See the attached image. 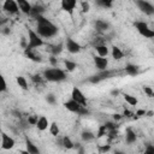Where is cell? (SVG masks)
I'll list each match as a JSON object with an SVG mask.
<instances>
[{"label":"cell","mask_w":154,"mask_h":154,"mask_svg":"<svg viewBox=\"0 0 154 154\" xmlns=\"http://www.w3.org/2000/svg\"><path fill=\"white\" fill-rule=\"evenodd\" d=\"M36 32L43 38H51L58 34V26L43 16H40L36 18Z\"/></svg>","instance_id":"cell-1"},{"label":"cell","mask_w":154,"mask_h":154,"mask_svg":"<svg viewBox=\"0 0 154 154\" xmlns=\"http://www.w3.org/2000/svg\"><path fill=\"white\" fill-rule=\"evenodd\" d=\"M43 78L48 82H63L66 79V72L58 67L46 69L42 73Z\"/></svg>","instance_id":"cell-2"},{"label":"cell","mask_w":154,"mask_h":154,"mask_svg":"<svg viewBox=\"0 0 154 154\" xmlns=\"http://www.w3.org/2000/svg\"><path fill=\"white\" fill-rule=\"evenodd\" d=\"M28 35H29V37H28V47H26V48L35 49V48H37V47L43 46V43H45V42H43V38H42L36 31L29 29V30H28Z\"/></svg>","instance_id":"cell-3"},{"label":"cell","mask_w":154,"mask_h":154,"mask_svg":"<svg viewBox=\"0 0 154 154\" xmlns=\"http://www.w3.org/2000/svg\"><path fill=\"white\" fill-rule=\"evenodd\" d=\"M134 26L136 28V30L144 37L147 38H154V30L153 28H149V25L143 22V20H136L134 23Z\"/></svg>","instance_id":"cell-4"},{"label":"cell","mask_w":154,"mask_h":154,"mask_svg":"<svg viewBox=\"0 0 154 154\" xmlns=\"http://www.w3.org/2000/svg\"><path fill=\"white\" fill-rule=\"evenodd\" d=\"M64 106H65V108H66L67 111L73 112V113H77V114H88V113H89V111L87 109L85 106L79 105L77 101H75V100H72V99H70L69 101H66V102L64 103Z\"/></svg>","instance_id":"cell-5"},{"label":"cell","mask_w":154,"mask_h":154,"mask_svg":"<svg viewBox=\"0 0 154 154\" xmlns=\"http://www.w3.org/2000/svg\"><path fill=\"white\" fill-rule=\"evenodd\" d=\"M112 73H113V71H109V70L99 71V73H97V75L90 76V77L88 78V82L94 83V84H95V83H99V82H101V81H105V79H107V78L112 77Z\"/></svg>","instance_id":"cell-6"},{"label":"cell","mask_w":154,"mask_h":154,"mask_svg":"<svg viewBox=\"0 0 154 154\" xmlns=\"http://www.w3.org/2000/svg\"><path fill=\"white\" fill-rule=\"evenodd\" d=\"M136 5L137 7L147 16H154V5L148 2V1H144V0H137L136 1Z\"/></svg>","instance_id":"cell-7"},{"label":"cell","mask_w":154,"mask_h":154,"mask_svg":"<svg viewBox=\"0 0 154 154\" xmlns=\"http://www.w3.org/2000/svg\"><path fill=\"white\" fill-rule=\"evenodd\" d=\"M2 10L10 14H17L20 10H19V6H18V2L17 1H13V0H6L4 1L2 4Z\"/></svg>","instance_id":"cell-8"},{"label":"cell","mask_w":154,"mask_h":154,"mask_svg":"<svg viewBox=\"0 0 154 154\" xmlns=\"http://www.w3.org/2000/svg\"><path fill=\"white\" fill-rule=\"evenodd\" d=\"M71 99L75 100V101H77V102H78L79 105H82V106H85V105H87V97H85L84 94L81 91V89L77 88V87H73V88H72Z\"/></svg>","instance_id":"cell-9"},{"label":"cell","mask_w":154,"mask_h":154,"mask_svg":"<svg viewBox=\"0 0 154 154\" xmlns=\"http://www.w3.org/2000/svg\"><path fill=\"white\" fill-rule=\"evenodd\" d=\"M65 47H66L67 52H70V53H72V54L79 53L81 49H82L81 45H79L77 41H75L73 38H71V37H67V38L65 40Z\"/></svg>","instance_id":"cell-10"},{"label":"cell","mask_w":154,"mask_h":154,"mask_svg":"<svg viewBox=\"0 0 154 154\" xmlns=\"http://www.w3.org/2000/svg\"><path fill=\"white\" fill-rule=\"evenodd\" d=\"M60 6H61V10H64L70 16H72L73 14V10L77 6V1L76 0H63L60 2Z\"/></svg>","instance_id":"cell-11"},{"label":"cell","mask_w":154,"mask_h":154,"mask_svg":"<svg viewBox=\"0 0 154 154\" xmlns=\"http://www.w3.org/2000/svg\"><path fill=\"white\" fill-rule=\"evenodd\" d=\"M14 140L7 135L6 132H2L1 134V148L2 149H12L14 147Z\"/></svg>","instance_id":"cell-12"},{"label":"cell","mask_w":154,"mask_h":154,"mask_svg":"<svg viewBox=\"0 0 154 154\" xmlns=\"http://www.w3.org/2000/svg\"><path fill=\"white\" fill-rule=\"evenodd\" d=\"M93 60H94L95 67H96L99 71H105V70H107V66H108V60H107V58H102V57H99V55H94V57H93Z\"/></svg>","instance_id":"cell-13"},{"label":"cell","mask_w":154,"mask_h":154,"mask_svg":"<svg viewBox=\"0 0 154 154\" xmlns=\"http://www.w3.org/2000/svg\"><path fill=\"white\" fill-rule=\"evenodd\" d=\"M25 150H28L30 154H40L38 147L29 137H25Z\"/></svg>","instance_id":"cell-14"},{"label":"cell","mask_w":154,"mask_h":154,"mask_svg":"<svg viewBox=\"0 0 154 154\" xmlns=\"http://www.w3.org/2000/svg\"><path fill=\"white\" fill-rule=\"evenodd\" d=\"M43 12H45V7L41 4H35V5H32V8H31V12H30L29 16H31L32 18L36 19L37 17L42 16Z\"/></svg>","instance_id":"cell-15"},{"label":"cell","mask_w":154,"mask_h":154,"mask_svg":"<svg viewBox=\"0 0 154 154\" xmlns=\"http://www.w3.org/2000/svg\"><path fill=\"white\" fill-rule=\"evenodd\" d=\"M136 140H137L136 132H135L131 128H128L126 131H125V142H126L128 144H132V143L136 142Z\"/></svg>","instance_id":"cell-16"},{"label":"cell","mask_w":154,"mask_h":154,"mask_svg":"<svg viewBox=\"0 0 154 154\" xmlns=\"http://www.w3.org/2000/svg\"><path fill=\"white\" fill-rule=\"evenodd\" d=\"M18 6H19V10L25 13V14H30L31 12V8H32V5L29 2V1H25V0H18Z\"/></svg>","instance_id":"cell-17"},{"label":"cell","mask_w":154,"mask_h":154,"mask_svg":"<svg viewBox=\"0 0 154 154\" xmlns=\"http://www.w3.org/2000/svg\"><path fill=\"white\" fill-rule=\"evenodd\" d=\"M94 26H95V29H96L97 31L102 32V31L108 30V28H109V23L106 22V20H102V19H96V20L94 22Z\"/></svg>","instance_id":"cell-18"},{"label":"cell","mask_w":154,"mask_h":154,"mask_svg":"<svg viewBox=\"0 0 154 154\" xmlns=\"http://www.w3.org/2000/svg\"><path fill=\"white\" fill-rule=\"evenodd\" d=\"M24 54H25V57H26V58H29V59H30V60H32V61H36V63L42 61L41 55H40V54H36V53L34 52V49L25 48V49H24Z\"/></svg>","instance_id":"cell-19"},{"label":"cell","mask_w":154,"mask_h":154,"mask_svg":"<svg viewBox=\"0 0 154 154\" xmlns=\"http://www.w3.org/2000/svg\"><path fill=\"white\" fill-rule=\"evenodd\" d=\"M48 120H47V118L45 117V116H41L40 118H38V120H37V124H36V128L40 130V131H45L47 128H48Z\"/></svg>","instance_id":"cell-20"},{"label":"cell","mask_w":154,"mask_h":154,"mask_svg":"<svg viewBox=\"0 0 154 154\" xmlns=\"http://www.w3.org/2000/svg\"><path fill=\"white\" fill-rule=\"evenodd\" d=\"M138 71H140V67H138L137 65H135V64H128V65L125 66V72H126L128 75H130V76H136V75H138Z\"/></svg>","instance_id":"cell-21"},{"label":"cell","mask_w":154,"mask_h":154,"mask_svg":"<svg viewBox=\"0 0 154 154\" xmlns=\"http://www.w3.org/2000/svg\"><path fill=\"white\" fill-rule=\"evenodd\" d=\"M63 49H64V45H63L61 42H60V43H58V45H53V46H49V51H51L52 55H54V57L59 55V54L63 52Z\"/></svg>","instance_id":"cell-22"},{"label":"cell","mask_w":154,"mask_h":154,"mask_svg":"<svg viewBox=\"0 0 154 154\" xmlns=\"http://www.w3.org/2000/svg\"><path fill=\"white\" fill-rule=\"evenodd\" d=\"M111 54H112V58H113L114 60H120V59L124 57L123 51H122L119 47H117V46H113V47H112Z\"/></svg>","instance_id":"cell-23"},{"label":"cell","mask_w":154,"mask_h":154,"mask_svg":"<svg viewBox=\"0 0 154 154\" xmlns=\"http://www.w3.org/2000/svg\"><path fill=\"white\" fill-rule=\"evenodd\" d=\"M95 137H96V136H95L91 131H89V130H84V131L81 132V138H82V141H84V142H90V141L95 140Z\"/></svg>","instance_id":"cell-24"},{"label":"cell","mask_w":154,"mask_h":154,"mask_svg":"<svg viewBox=\"0 0 154 154\" xmlns=\"http://www.w3.org/2000/svg\"><path fill=\"white\" fill-rule=\"evenodd\" d=\"M95 51L97 52V55H99V57H102V58L107 57V54L109 53V51H108V48H107V46H106V45L96 46V47H95Z\"/></svg>","instance_id":"cell-25"},{"label":"cell","mask_w":154,"mask_h":154,"mask_svg":"<svg viewBox=\"0 0 154 154\" xmlns=\"http://www.w3.org/2000/svg\"><path fill=\"white\" fill-rule=\"evenodd\" d=\"M123 97H124V100H125L130 106H136V105L138 103L137 99H136L135 96L130 95V94H123Z\"/></svg>","instance_id":"cell-26"},{"label":"cell","mask_w":154,"mask_h":154,"mask_svg":"<svg viewBox=\"0 0 154 154\" xmlns=\"http://www.w3.org/2000/svg\"><path fill=\"white\" fill-rule=\"evenodd\" d=\"M63 147L66 149H72V148H75V143L71 141V138L69 136H64L63 137Z\"/></svg>","instance_id":"cell-27"},{"label":"cell","mask_w":154,"mask_h":154,"mask_svg":"<svg viewBox=\"0 0 154 154\" xmlns=\"http://www.w3.org/2000/svg\"><path fill=\"white\" fill-rule=\"evenodd\" d=\"M16 81H17V84H18L23 90H26V89H28V82H26V79H25L23 76H17V77H16Z\"/></svg>","instance_id":"cell-28"},{"label":"cell","mask_w":154,"mask_h":154,"mask_svg":"<svg viewBox=\"0 0 154 154\" xmlns=\"http://www.w3.org/2000/svg\"><path fill=\"white\" fill-rule=\"evenodd\" d=\"M96 5H99L103 8H111L113 6V1L112 0H97Z\"/></svg>","instance_id":"cell-29"},{"label":"cell","mask_w":154,"mask_h":154,"mask_svg":"<svg viewBox=\"0 0 154 154\" xmlns=\"http://www.w3.org/2000/svg\"><path fill=\"white\" fill-rule=\"evenodd\" d=\"M64 64H65V67H66V70L67 71H73L76 67H77V64L75 63V61H71V60H65L64 61Z\"/></svg>","instance_id":"cell-30"},{"label":"cell","mask_w":154,"mask_h":154,"mask_svg":"<svg viewBox=\"0 0 154 154\" xmlns=\"http://www.w3.org/2000/svg\"><path fill=\"white\" fill-rule=\"evenodd\" d=\"M49 132L53 135V136H58L59 135V126L57 123H52L49 125Z\"/></svg>","instance_id":"cell-31"},{"label":"cell","mask_w":154,"mask_h":154,"mask_svg":"<svg viewBox=\"0 0 154 154\" xmlns=\"http://www.w3.org/2000/svg\"><path fill=\"white\" fill-rule=\"evenodd\" d=\"M108 134V130L106 129V126H105V124L103 125H101L100 128H99V131H97V134H96V137H102V136H105V135H107Z\"/></svg>","instance_id":"cell-32"},{"label":"cell","mask_w":154,"mask_h":154,"mask_svg":"<svg viewBox=\"0 0 154 154\" xmlns=\"http://www.w3.org/2000/svg\"><path fill=\"white\" fill-rule=\"evenodd\" d=\"M42 79H43V76H41V75H38V73L31 76V81H32L34 83H36V84L42 83Z\"/></svg>","instance_id":"cell-33"},{"label":"cell","mask_w":154,"mask_h":154,"mask_svg":"<svg viewBox=\"0 0 154 154\" xmlns=\"http://www.w3.org/2000/svg\"><path fill=\"white\" fill-rule=\"evenodd\" d=\"M81 8L84 13H87L89 10H90V4L88 1H81Z\"/></svg>","instance_id":"cell-34"},{"label":"cell","mask_w":154,"mask_h":154,"mask_svg":"<svg viewBox=\"0 0 154 154\" xmlns=\"http://www.w3.org/2000/svg\"><path fill=\"white\" fill-rule=\"evenodd\" d=\"M105 126L108 131H113V130H117V124L116 123H112V122H107L105 123Z\"/></svg>","instance_id":"cell-35"},{"label":"cell","mask_w":154,"mask_h":154,"mask_svg":"<svg viewBox=\"0 0 154 154\" xmlns=\"http://www.w3.org/2000/svg\"><path fill=\"white\" fill-rule=\"evenodd\" d=\"M37 120H38V117H37V116H29V118H28V124H30V125H36V124H37Z\"/></svg>","instance_id":"cell-36"},{"label":"cell","mask_w":154,"mask_h":154,"mask_svg":"<svg viewBox=\"0 0 154 154\" xmlns=\"http://www.w3.org/2000/svg\"><path fill=\"white\" fill-rule=\"evenodd\" d=\"M143 154H154V144L148 143L146 146V149H144V153Z\"/></svg>","instance_id":"cell-37"},{"label":"cell","mask_w":154,"mask_h":154,"mask_svg":"<svg viewBox=\"0 0 154 154\" xmlns=\"http://www.w3.org/2000/svg\"><path fill=\"white\" fill-rule=\"evenodd\" d=\"M109 149H111V146H109V144H102V146H99V152L102 153V154L107 153Z\"/></svg>","instance_id":"cell-38"},{"label":"cell","mask_w":154,"mask_h":154,"mask_svg":"<svg viewBox=\"0 0 154 154\" xmlns=\"http://www.w3.org/2000/svg\"><path fill=\"white\" fill-rule=\"evenodd\" d=\"M143 91L147 94V96H149V97H153V94H154V90L150 88V87H148V85H146V87H143Z\"/></svg>","instance_id":"cell-39"},{"label":"cell","mask_w":154,"mask_h":154,"mask_svg":"<svg viewBox=\"0 0 154 154\" xmlns=\"http://www.w3.org/2000/svg\"><path fill=\"white\" fill-rule=\"evenodd\" d=\"M46 101H47L48 103H51V105H54V103H55V96H54L53 94H48V95L46 96Z\"/></svg>","instance_id":"cell-40"},{"label":"cell","mask_w":154,"mask_h":154,"mask_svg":"<svg viewBox=\"0 0 154 154\" xmlns=\"http://www.w3.org/2000/svg\"><path fill=\"white\" fill-rule=\"evenodd\" d=\"M75 147L78 149V152H77V154H84V147H82V146H79V143H77V144H75Z\"/></svg>","instance_id":"cell-41"},{"label":"cell","mask_w":154,"mask_h":154,"mask_svg":"<svg viewBox=\"0 0 154 154\" xmlns=\"http://www.w3.org/2000/svg\"><path fill=\"white\" fill-rule=\"evenodd\" d=\"M1 82H2V87H1V91L4 93V91H6V90H7V84H6V81H5V78H4V77H1Z\"/></svg>","instance_id":"cell-42"},{"label":"cell","mask_w":154,"mask_h":154,"mask_svg":"<svg viewBox=\"0 0 154 154\" xmlns=\"http://www.w3.org/2000/svg\"><path fill=\"white\" fill-rule=\"evenodd\" d=\"M146 113H147V112H146L144 109H138V111L136 112V116H137V117H142V116H146Z\"/></svg>","instance_id":"cell-43"},{"label":"cell","mask_w":154,"mask_h":154,"mask_svg":"<svg viewBox=\"0 0 154 154\" xmlns=\"http://www.w3.org/2000/svg\"><path fill=\"white\" fill-rule=\"evenodd\" d=\"M49 61H51V64H52V65H54V66L57 65V58H55L54 55H51V58H49Z\"/></svg>","instance_id":"cell-44"},{"label":"cell","mask_w":154,"mask_h":154,"mask_svg":"<svg viewBox=\"0 0 154 154\" xmlns=\"http://www.w3.org/2000/svg\"><path fill=\"white\" fill-rule=\"evenodd\" d=\"M113 119L114 120H120L122 119V114H114L113 116Z\"/></svg>","instance_id":"cell-45"},{"label":"cell","mask_w":154,"mask_h":154,"mask_svg":"<svg viewBox=\"0 0 154 154\" xmlns=\"http://www.w3.org/2000/svg\"><path fill=\"white\" fill-rule=\"evenodd\" d=\"M124 116H125V117H131V116H132V113H131V112H129L128 109H125V111H124Z\"/></svg>","instance_id":"cell-46"},{"label":"cell","mask_w":154,"mask_h":154,"mask_svg":"<svg viewBox=\"0 0 154 154\" xmlns=\"http://www.w3.org/2000/svg\"><path fill=\"white\" fill-rule=\"evenodd\" d=\"M153 114H154V112H153V111H148V112L146 113V116H147V117H153Z\"/></svg>","instance_id":"cell-47"},{"label":"cell","mask_w":154,"mask_h":154,"mask_svg":"<svg viewBox=\"0 0 154 154\" xmlns=\"http://www.w3.org/2000/svg\"><path fill=\"white\" fill-rule=\"evenodd\" d=\"M111 94H112V95H118V94H119V91H118V90H112V91H111Z\"/></svg>","instance_id":"cell-48"},{"label":"cell","mask_w":154,"mask_h":154,"mask_svg":"<svg viewBox=\"0 0 154 154\" xmlns=\"http://www.w3.org/2000/svg\"><path fill=\"white\" fill-rule=\"evenodd\" d=\"M19 154H30L28 150H19Z\"/></svg>","instance_id":"cell-49"},{"label":"cell","mask_w":154,"mask_h":154,"mask_svg":"<svg viewBox=\"0 0 154 154\" xmlns=\"http://www.w3.org/2000/svg\"><path fill=\"white\" fill-rule=\"evenodd\" d=\"M114 154H125V153H124V152H120V150H116Z\"/></svg>","instance_id":"cell-50"},{"label":"cell","mask_w":154,"mask_h":154,"mask_svg":"<svg viewBox=\"0 0 154 154\" xmlns=\"http://www.w3.org/2000/svg\"><path fill=\"white\" fill-rule=\"evenodd\" d=\"M153 97H154V94H153Z\"/></svg>","instance_id":"cell-51"},{"label":"cell","mask_w":154,"mask_h":154,"mask_svg":"<svg viewBox=\"0 0 154 154\" xmlns=\"http://www.w3.org/2000/svg\"><path fill=\"white\" fill-rule=\"evenodd\" d=\"M153 30H154V28H153Z\"/></svg>","instance_id":"cell-52"}]
</instances>
